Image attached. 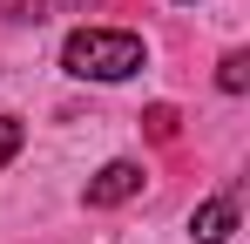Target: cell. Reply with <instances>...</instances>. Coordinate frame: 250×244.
Returning <instances> with one entry per match:
<instances>
[{
	"label": "cell",
	"instance_id": "1",
	"mask_svg": "<svg viewBox=\"0 0 250 244\" xmlns=\"http://www.w3.org/2000/svg\"><path fill=\"white\" fill-rule=\"evenodd\" d=\"M61 68L75 81H128L149 68V48L128 27H75L61 41Z\"/></svg>",
	"mask_w": 250,
	"mask_h": 244
},
{
	"label": "cell",
	"instance_id": "2",
	"mask_svg": "<svg viewBox=\"0 0 250 244\" xmlns=\"http://www.w3.org/2000/svg\"><path fill=\"white\" fill-rule=\"evenodd\" d=\"M128 197H142V163H128V156L102 163V170L88 176V190H82L88 210H115V203H128Z\"/></svg>",
	"mask_w": 250,
	"mask_h": 244
},
{
	"label": "cell",
	"instance_id": "3",
	"mask_svg": "<svg viewBox=\"0 0 250 244\" xmlns=\"http://www.w3.org/2000/svg\"><path fill=\"white\" fill-rule=\"evenodd\" d=\"M230 231H237V197H209L189 210V238L196 244H230Z\"/></svg>",
	"mask_w": 250,
	"mask_h": 244
},
{
	"label": "cell",
	"instance_id": "4",
	"mask_svg": "<svg viewBox=\"0 0 250 244\" xmlns=\"http://www.w3.org/2000/svg\"><path fill=\"white\" fill-rule=\"evenodd\" d=\"M216 88H223V95H244V88H250V54H244V48L216 61Z\"/></svg>",
	"mask_w": 250,
	"mask_h": 244
},
{
	"label": "cell",
	"instance_id": "5",
	"mask_svg": "<svg viewBox=\"0 0 250 244\" xmlns=\"http://www.w3.org/2000/svg\"><path fill=\"white\" fill-rule=\"evenodd\" d=\"M21 143H27V122H21V116H0V170L21 156Z\"/></svg>",
	"mask_w": 250,
	"mask_h": 244
},
{
	"label": "cell",
	"instance_id": "6",
	"mask_svg": "<svg viewBox=\"0 0 250 244\" xmlns=\"http://www.w3.org/2000/svg\"><path fill=\"white\" fill-rule=\"evenodd\" d=\"M7 21H47V0H0Z\"/></svg>",
	"mask_w": 250,
	"mask_h": 244
},
{
	"label": "cell",
	"instance_id": "7",
	"mask_svg": "<svg viewBox=\"0 0 250 244\" xmlns=\"http://www.w3.org/2000/svg\"><path fill=\"white\" fill-rule=\"evenodd\" d=\"M149 136H156V143H169V136H176V109H169V102H156V109H149Z\"/></svg>",
	"mask_w": 250,
	"mask_h": 244
},
{
	"label": "cell",
	"instance_id": "8",
	"mask_svg": "<svg viewBox=\"0 0 250 244\" xmlns=\"http://www.w3.org/2000/svg\"><path fill=\"white\" fill-rule=\"evenodd\" d=\"M75 7H88V0H75Z\"/></svg>",
	"mask_w": 250,
	"mask_h": 244
}]
</instances>
